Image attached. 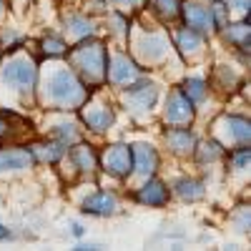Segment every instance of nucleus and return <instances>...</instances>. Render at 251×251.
Returning a JSON list of instances; mask_svg holds the SVG:
<instances>
[{"label":"nucleus","mask_w":251,"mask_h":251,"mask_svg":"<svg viewBox=\"0 0 251 251\" xmlns=\"http://www.w3.org/2000/svg\"><path fill=\"white\" fill-rule=\"evenodd\" d=\"M50 98L58 103H80L83 100V91H80V83L73 78V73L68 71H58L50 78Z\"/></svg>","instance_id":"nucleus-1"},{"label":"nucleus","mask_w":251,"mask_h":251,"mask_svg":"<svg viewBox=\"0 0 251 251\" xmlns=\"http://www.w3.org/2000/svg\"><path fill=\"white\" fill-rule=\"evenodd\" d=\"M5 80L25 91V88H30L35 83V66L30 60H13L10 66L5 68Z\"/></svg>","instance_id":"nucleus-2"},{"label":"nucleus","mask_w":251,"mask_h":251,"mask_svg":"<svg viewBox=\"0 0 251 251\" xmlns=\"http://www.w3.org/2000/svg\"><path fill=\"white\" fill-rule=\"evenodd\" d=\"M103 161H106V169L111 174L126 176L133 166V153H131V149H126V146H111L106 151V156H103Z\"/></svg>","instance_id":"nucleus-3"},{"label":"nucleus","mask_w":251,"mask_h":251,"mask_svg":"<svg viewBox=\"0 0 251 251\" xmlns=\"http://www.w3.org/2000/svg\"><path fill=\"white\" fill-rule=\"evenodd\" d=\"M194 118V108H191V100L183 98L181 93H174L169 106H166V121L169 123H188Z\"/></svg>","instance_id":"nucleus-4"},{"label":"nucleus","mask_w":251,"mask_h":251,"mask_svg":"<svg viewBox=\"0 0 251 251\" xmlns=\"http://www.w3.org/2000/svg\"><path fill=\"white\" fill-rule=\"evenodd\" d=\"M186 23H188V28H194V30H208L214 25V13L208 8L196 5V3H191V5L186 3Z\"/></svg>","instance_id":"nucleus-5"},{"label":"nucleus","mask_w":251,"mask_h":251,"mask_svg":"<svg viewBox=\"0 0 251 251\" xmlns=\"http://www.w3.org/2000/svg\"><path fill=\"white\" fill-rule=\"evenodd\" d=\"M113 208H116V199L106 191L93 194L91 199H86V203H83V211L86 214H113Z\"/></svg>","instance_id":"nucleus-6"},{"label":"nucleus","mask_w":251,"mask_h":251,"mask_svg":"<svg viewBox=\"0 0 251 251\" xmlns=\"http://www.w3.org/2000/svg\"><path fill=\"white\" fill-rule=\"evenodd\" d=\"M133 156H138V163H136V169L141 171V174H153V169L158 166V156H156V151H153V146H146V143H138V146H133V151H131Z\"/></svg>","instance_id":"nucleus-7"},{"label":"nucleus","mask_w":251,"mask_h":251,"mask_svg":"<svg viewBox=\"0 0 251 251\" xmlns=\"http://www.w3.org/2000/svg\"><path fill=\"white\" fill-rule=\"evenodd\" d=\"M166 186L161 181H151L149 186H143L138 191V201L141 203H151V206H163L166 203Z\"/></svg>","instance_id":"nucleus-8"},{"label":"nucleus","mask_w":251,"mask_h":251,"mask_svg":"<svg viewBox=\"0 0 251 251\" xmlns=\"http://www.w3.org/2000/svg\"><path fill=\"white\" fill-rule=\"evenodd\" d=\"M5 166H10V169H25V166H30V153L15 151V149L0 151V169H5Z\"/></svg>","instance_id":"nucleus-9"},{"label":"nucleus","mask_w":251,"mask_h":251,"mask_svg":"<svg viewBox=\"0 0 251 251\" xmlns=\"http://www.w3.org/2000/svg\"><path fill=\"white\" fill-rule=\"evenodd\" d=\"M166 138H169L174 143V151L183 153V151H191V143H194V136L188 131H169L166 133Z\"/></svg>","instance_id":"nucleus-10"},{"label":"nucleus","mask_w":251,"mask_h":251,"mask_svg":"<svg viewBox=\"0 0 251 251\" xmlns=\"http://www.w3.org/2000/svg\"><path fill=\"white\" fill-rule=\"evenodd\" d=\"M86 121H88V126L91 128H96V131H103V128H108L111 126V121H113V113L108 111V108H103V111H98V113H86Z\"/></svg>","instance_id":"nucleus-11"},{"label":"nucleus","mask_w":251,"mask_h":251,"mask_svg":"<svg viewBox=\"0 0 251 251\" xmlns=\"http://www.w3.org/2000/svg\"><path fill=\"white\" fill-rule=\"evenodd\" d=\"M126 75L133 78V75H136V71H133L131 63H126V58H123V55H118V58H116V71H111V78H113V80H118V83H123V80H126Z\"/></svg>","instance_id":"nucleus-12"},{"label":"nucleus","mask_w":251,"mask_h":251,"mask_svg":"<svg viewBox=\"0 0 251 251\" xmlns=\"http://www.w3.org/2000/svg\"><path fill=\"white\" fill-rule=\"evenodd\" d=\"M226 38L231 40V43H236V46H246L249 43V25L246 23H239V25H234V28H228L226 30Z\"/></svg>","instance_id":"nucleus-13"},{"label":"nucleus","mask_w":251,"mask_h":251,"mask_svg":"<svg viewBox=\"0 0 251 251\" xmlns=\"http://www.w3.org/2000/svg\"><path fill=\"white\" fill-rule=\"evenodd\" d=\"M186 93H191L194 100H201V98L206 96V91H203V80H201V78H191V80L186 83Z\"/></svg>","instance_id":"nucleus-14"},{"label":"nucleus","mask_w":251,"mask_h":251,"mask_svg":"<svg viewBox=\"0 0 251 251\" xmlns=\"http://www.w3.org/2000/svg\"><path fill=\"white\" fill-rule=\"evenodd\" d=\"M63 48H66V46H63L60 40H50V43L46 40V53H50V55H60V53H63Z\"/></svg>","instance_id":"nucleus-15"},{"label":"nucleus","mask_w":251,"mask_h":251,"mask_svg":"<svg viewBox=\"0 0 251 251\" xmlns=\"http://www.w3.org/2000/svg\"><path fill=\"white\" fill-rule=\"evenodd\" d=\"M73 234H75V236H83V226L75 224V226H73Z\"/></svg>","instance_id":"nucleus-16"},{"label":"nucleus","mask_w":251,"mask_h":251,"mask_svg":"<svg viewBox=\"0 0 251 251\" xmlns=\"http://www.w3.org/2000/svg\"><path fill=\"white\" fill-rule=\"evenodd\" d=\"M123 3H126V0H123ZM128 3H133V0H128Z\"/></svg>","instance_id":"nucleus-17"},{"label":"nucleus","mask_w":251,"mask_h":251,"mask_svg":"<svg viewBox=\"0 0 251 251\" xmlns=\"http://www.w3.org/2000/svg\"><path fill=\"white\" fill-rule=\"evenodd\" d=\"M0 8H3V3H0Z\"/></svg>","instance_id":"nucleus-18"}]
</instances>
